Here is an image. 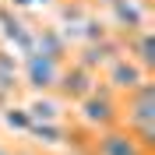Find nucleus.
<instances>
[{
  "mask_svg": "<svg viewBox=\"0 0 155 155\" xmlns=\"http://www.w3.org/2000/svg\"><path fill=\"white\" fill-rule=\"evenodd\" d=\"M109 85L116 92H134L137 85H145V67L127 60V57H116L113 67H109Z\"/></svg>",
  "mask_w": 155,
  "mask_h": 155,
  "instance_id": "obj_2",
  "label": "nucleus"
},
{
  "mask_svg": "<svg viewBox=\"0 0 155 155\" xmlns=\"http://www.w3.org/2000/svg\"><path fill=\"white\" fill-rule=\"evenodd\" d=\"M95 155H145V145L130 130H106L95 145Z\"/></svg>",
  "mask_w": 155,
  "mask_h": 155,
  "instance_id": "obj_1",
  "label": "nucleus"
},
{
  "mask_svg": "<svg viewBox=\"0 0 155 155\" xmlns=\"http://www.w3.org/2000/svg\"><path fill=\"white\" fill-rule=\"evenodd\" d=\"M81 113H85L88 124H102V127L116 120V106L109 102L106 95H99V92H88V95H85V102H81Z\"/></svg>",
  "mask_w": 155,
  "mask_h": 155,
  "instance_id": "obj_3",
  "label": "nucleus"
}]
</instances>
